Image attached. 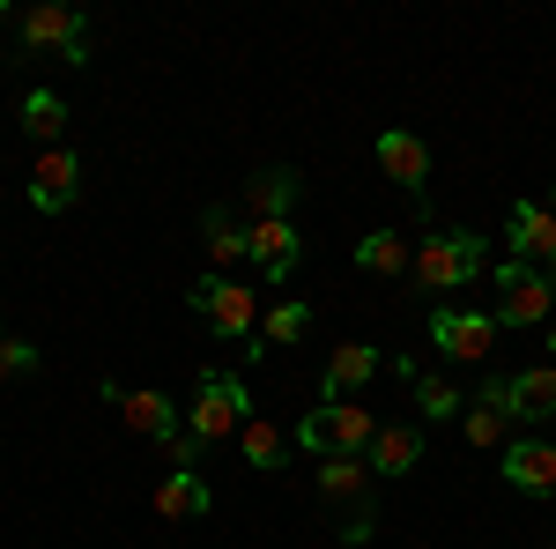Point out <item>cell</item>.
Segmentation results:
<instances>
[{
	"mask_svg": "<svg viewBox=\"0 0 556 549\" xmlns=\"http://www.w3.org/2000/svg\"><path fill=\"white\" fill-rule=\"evenodd\" d=\"M371 438H379V416H371V409H356V401H319V409L298 423L290 446H304L312 461H334V453H356V461H364Z\"/></svg>",
	"mask_w": 556,
	"mask_h": 549,
	"instance_id": "cell-1",
	"label": "cell"
},
{
	"mask_svg": "<svg viewBox=\"0 0 556 549\" xmlns=\"http://www.w3.org/2000/svg\"><path fill=\"white\" fill-rule=\"evenodd\" d=\"M490 267V238H475V230H430L416 238V283L424 290H460Z\"/></svg>",
	"mask_w": 556,
	"mask_h": 549,
	"instance_id": "cell-2",
	"label": "cell"
},
{
	"mask_svg": "<svg viewBox=\"0 0 556 549\" xmlns=\"http://www.w3.org/2000/svg\"><path fill=\"white\" fill-rule=\"evenodd\" d=\"M245 423H253L245 386L230 379V372H201V386H193V409H186V438L215 446V438H238Z\"/></svg>",
	"mask_w": 556,
	"mask_h": 549,
	"instance_id": "cell-3",
	"label": "cell"
},
{
	"mask_svg": "<svg viewBox=\"0 0 556 549\" xmlns=\"http://www.w3.org/2000/svg\"><path fill=\"white\" fill-rule=\"evenodd\" d=\"M15 38H23V52L67 60V67H83V60H89V30H83V15H75L67 0H38V8H23Z\"/></svg>",
	"mask_w": 556,
	"mask_h": 549,
	"instance_id": "cell-4",
	"label": "cell"
},
{
	"mask_svg": "<svg viewBox=\"0 0 556 549\" xmlns=\"http://www.w3.org/2000/svg\"><path fill=\"white\" fill-rule=\"evenodd\" d=\"M497 327H549L556 320V297H549V275L527 267V260H497Z\"/></svg>",
	"mask_w": 556,
	"mask_h": 549,
	"instance_id": "cell-5",
	"label": "cell"
},
{
	"mask_svg": "<svg viewBox=\"0 0 556 549\" xmlns=\"http://www.w3.org/2000/svg\"><path fill=\"white\" fill-rule=\"evenodd\" d=\"M201 320H208L223 341H253L260 335V297L245 290V283H223V275H201L193 283V297H186Z\"/></svg>",
	"mask_w": 556,
	"mask_h": 549,
	"instance_id": "cell-6",
	"label": "cell"
},
{
	"mask_svg": "<svg viewBox=\"0 0 556 549\" xmlns=\"http://www.w3.org/2000/svg\"><path fill=\"white\" fill-rule=\"evenodd\" d=\"M430 341H438V357L482 364V357L497 349V320L475 312V304H438V312H430Z\"/></svg>",
	"mask_w": 556,
	"mask_h": 549,
	"instance_id": "cell-7",
	"label": "cell"
},
{
	"mask_svg": "<svg viewBox=\"0 0 556 549\" xmlns=\"http://www.w3.org/2000/svg\"><path fill=\"white\" fill-rule=\"evenodd\" d=\"M83 194V149H45L30 164V209L38 215H67Z\"/></svg>",
	"mask_w": 556,
	"mask_h": 549,
	"instance_id": "cell-8",
	"label": "cell"
},
{
	"mask_svg": "<svg viewBox=\"0 0 556 549\" xmlns=\"http://www.w3.org/2000/svg\"><path fill=\"white\" fill-rule=\"evenodd\" d=\"M379 171L401 186V194H424V178H430V141L416 127H386L379 134Z\"/></svg>",
	"mask_w": 556,
	"mask_h": 549,
	"instance_id": "cell-9",
	"label": "cell"
},
{
	"mask_svg": "<svg viewBox=\"0 0 556 549\" xmlns=\"http://www.w3.org/2000/svg\"><path fill=\"white\" fill-rule=\"evenodd\" d=\"M505 483H513L519 498H556V446L513 438V446H505Z\"/></svg>",
	"mask_w": 556,
	"mask_h": 549,
	"instance_id": "cell-10",
	"label": "cell"
},
{
	"mask_svg": "<svg viewBox=\"0 0 556 549\" xmlns=\"http://www.w3.org/2000/svg\"><path fill=\"white\" fill-rule=\"evenodd\" d=\"M505 238H513V260H527V267H556V215H549V201H519Z\"/></svg>",
	"mask_w": 556,
	"mask_h": 549,
	"instance_id": "cell-11",
	"label": "cell"
},
{
	"mask_svg": "<svg viewBox=\"0 0 556 549\" xmlns=\"http://www.w3.org/2000/svg\"><path fill=\"white\" fill-rule=\"evenodd\" d=\"M364 379H379V349L371 341H342L327 357V372H319V401H349Z\"/></svg>",
	"mask_w": 556,
	"mask_h": 549,
	"instance_id": "cell-12",
	"label": "cell"
},
{
	"mask_svg": "<svg viewBox=\"0 0 556 549\" xmlns=\"http://www.w3.org/2000/svg\"><path fill=\"white\" fill-rule=\"evenodd\" d=\"M119 416H127V431H134V438H156V446H172L178 431H186V416L172 409V394H156V386L127 394V401H119Z\"/></svg>",
	"mask_w": 556,
	"mask_h": 549,
	"instance_id": "cell-13",
	"label": "cell"
},
{
	"mask_svg": "<svg viewBox=\"0 0 556 549\" xmlns=\"http://www.w3.org/2000/svg\"><path fill=\"white\" fill-rule=\"evenodd\" d=\"M156 512H164V520H208L215 512L208 475H201V467H172V475L156 483Z\"/></svg>",
	"mask_w": 556,
	"mask_h": 549,
	"instance_id": "cell-14",
	"label": "cell"
},
{
	"mask_svg": "<svg viewBox=\"0 0 556 549\" xmlns=\"http://www.w3.org/2000/svg\"><path fill=\"white\" fill-rule=\"evenodd\" d=\"M245 260H253L267 283H290V275H298V223H253Z\"/></svg>",
	"mask_w": 556,
	"mask_h": 549,
	"instance_id": "cell-15",
	"label": "cell"
},
{
	"mask_svg": "<svg viewBox=\"0 0 556 549\" xmlns=\"http://www.w3.org/2000/svg\"><path fill=\"white\" fill-rule=\"evenodd\" d=\"M245 201H253V223H290V209H298V171L290 164H267L245 178Z\"/></svg>",
	"mask_w": 556,
	"mask_h": 549,
	"instance_id": "cell-16",
	"label": "cell"
},
{
	"mask_svg": "<svg viewBox=\"0 0 556 549\" xmlns=\"http://www.w3.org/2000/svg\"><path fill=\"white\" fill-rule=\"evenodd\" d=\"M416 461H424V431H416V423H379V438H371L364 467L386 483V475H408Z\"/></svg>",
	"mask_w": 556,
	"mask_h": 549,
	"instance_id": "cell-17",
	"label": "cell"
},
{
	"mask_svg": "<svg viewBox=\"0 0 556 549\" xmlns=\"http://www.w3.org/2000/svg\"><path fill=\"white\" fill-rule=\"evenodd\" d=\"M513 416L519 423H549L556 416V364H527L513 379Z\"/></svg>",
	"mask_w": 556,
	"mask_h": 549,
	"instance_id": "cell-18",
	"label": "cell"
},
{
	"mask_svg": "<svg viewBox=\"0 0 556 549\" xmlns=\"http://www.w3.org/2000/svg\"><path fill=\"white\" fill-rule=\"evenodd\" d=\"M356 267L364 275H408L416 267V246L401 230H371V238H356Z\"/></svg>",
	"mask_w": 556,
	"mask_h": 549,
	"instance_id": "cell-19",
	"label": "cell"
},
{
	"mask_svg": "<svg viewBox=\"0 0 556 549\" xmlns=\"http://www.w3.org/2000/svg\"><path fill=\"white\" fill-rule=\"evenodd\" d=\"M201 230H208V260H215V267L245 260V246H253V223H238L230 209H208V215H201Z\"/></svg>",
	"mask_w": 556,
	"mask_h": 549,
	"instance_id": "cell-20",
	"label": "cell"
},
{
	"mask_svg": "<svg viewBox=\"0 0 556 549\" xmlns=\"http://www.w3.org/2000/svg\"><path fill=\"white\" fill-rule=\"evenodd\" d=\"M60 127H67V104H60L52 89H30V97H23V134H30L38 149H60Z\"/></svg>",
	"mask_w": 556,
	"mask_h": 549,
	"instance_id": "cell-21",
	"label": "cell"
},
{
	"mask_svg": "<svg viewBox=\"0 0 556 549\" xmlns=\"http://www.w3.org/2000/svg\"><path fill=\"white\" fill-rule=\"evenodd\" d=\"M319 490H327V498H342V506H364L371 467L356 461V453H334V461H319Z\"/></svg>",
	"mask_w": 556,
	"mask_h": 549,
	"instance_id": "cell-22",
	"label": "cell"
},
{
	"mask_svg": "<svg viewBox=\"0 0 556 549\" xmlns=\"http://www.w3.org/2000/svg\"><path fill=\"white\" fill-rule=\"evenodd\" d=\"M238 446H245V461H253L260 475H275V467L290 461V438H282V431H275L267 416H253V423H245V431H238Z\"/></svg>",
	"mask_w": 556,
	"mask_h": 549,
	"instance_id": "cell-23",
	"label": "cell"
},
{
	"mask_svg": "<svg viewBox=\"0 0 556 549\" xmlns=\"http://www.w3.org/2000/svg\"><path fill=\"white\" fill-rule=\"evenodd\" d=\"M304 327H312V312H304V304H275V312L260 320V341L290 349V341H304Z\"/></svg>",
	"mask_w": 556,
	"mask_h": 549,
	"instance_id": "cell-24",
	"label": "cell"
},
{
	"mask_svg": "<svg viewBox=\"0 0 556 549\" xmlns=\"http://www.w3.org/2000/svg\"><path fill=\"white\" fill-rule=\"evenodd\" d=\"M408 386H416V409H424V416H438V423H445V416H460V386L430 379V372H416Z\"/></svg>",
	"mask_w": 556,
	"mask_h": 549,
	"instance_id": "cell-25",
	"label": "cell"
},
{
	"mask_svg": "<svg viewBox=\"0 0 556 549\" xmlns=\"http://www.w3.org/2000/svg\"><path fill=\"white\" fill-rule=\"evenodd\" d=\"M30 372H38V349L15 341V335H0V379H30Z\"/></svg>",
	"mask_w": 556,
	"mask_h": 549,
	"instance_id": "cell-26",
	"label": "cell"
},
{
	"mask_svg": "<svg viewBox=\"0 0 556 549\" xmlns=\"http://www.w3.org/2000/svg\"><path fill=\"white\" fill-rule=\"evenodd\" d=\"M342 542H349V549H364V542H371V506H356V512L342 520Z\"/></svg>",
	"mask_w": 556,
	"mask_h": 549,
	"instance_id": "cell-27",
	"label": "cell"
},
{
	"mask_svg": "<svg viewBox=\"0 0 556 549\" xmlns=\"http://www.w3.org/2000/svg\"><path fill=\"white\" fill-rule=\"evenodd\" d=\"M164 453H172V467H201V438H186V431H178Z\"/></svg>",
	"mask_w": 556,
	"mask_h": 549,
	"instance_id": "cell-28",
	"label": "cell"
},
{
	"mask_svg": "<svg viewBox=\"0 0 556 549\" xmlns=\"http://www.w3.org/2000/svg\"><path fill=\"white\" fill-rule=\"evenodd\" d=\"M549 357H556V320H549Z\"/></svg>",
	"mask_w": 556,
	"mask_h": 549,
	"instance_id": "cell-29",
	"label": "cell"
},
{
	"mask_svg": "<svg viewBox=\"0 0 556 549\" xmlns=\"http://www.w3.org/2000/svg\"><path fill=\"white\" fill-rule=\"evenodd\" d=\"M549 297H556V267H549Z\"/></svg>",
	"mask_w": 556,
	"mask_h": 549,
	"instance_id": "cell-30",
	"label": "cell"
},
{
	"mask_svg": "<svg viewBox=\"0 0 556 549\" xmlns=\"http://www.w3.org/2000/svg\"><path fill=\"white\" fill-rule=\"evenodd\" d=\"M0 23H8V0H0Z\"/></svg>",
	"mask_w": 556,
	"mask_h": 549,
	"instance_id": "cell-31",
	"label": "cell"
},
{
	"mask_svg": "<svg viewBox=\"0 0 556 549\" xmlns=\"http://www.w3.org/2000/svg\"><path fill=\"white\" fill-rule=\"evenodd\" d=\"M549 215H556V194H549Z\"/></svg>",
	"mask_w": 556,
	"mask_h": 549,
	"instance_id": "cell-32",
	"label": "cell"
}]
</instances>
